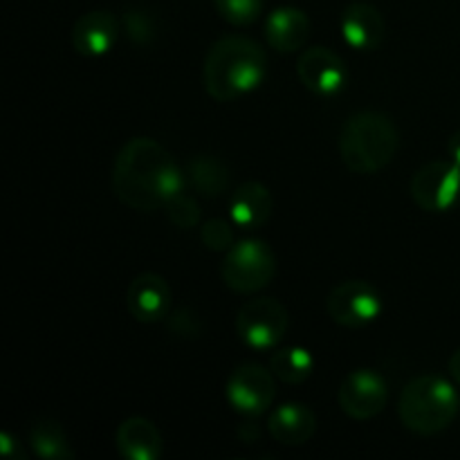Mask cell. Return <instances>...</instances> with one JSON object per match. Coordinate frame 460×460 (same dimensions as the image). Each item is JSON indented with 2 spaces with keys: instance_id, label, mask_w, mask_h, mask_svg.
<instances>
[{
  "instance_id": "obj_1",
  "label": "cell",
  "mask_w": 460,
  "mask_h": 460,
  "mask_svg": "<svg viewBox=\"0 0 460 460\" xmlns=\"http://www.w3.org/2000/svg\"><path fill=\"white\" fill-rule=\"evenodd\" d=\"M187 175L175 157L151 137H133L119 148L112 169V189L126 207L153 214L184 191Z\"/></svg>"
},
{
  "instance_id": "obj_2",
  "label": "cell",
  "mask_w": 460,
  "mask_h": 460,
  "mask_svg": "<svg viewBox=\"0 0 460 460\" xmlns=\"http://www.w3.org/2000/svg\"><path fill=\"white\" fill-rule=\"evenodd\" d=\"M268 57L256 40L247 36H223L207 52L202 79L205 90L216 102H234L263 84Z\"/></svg>"
},
{
  "instance_id": "obj_3",
  "label": "cell",
  "mask_w": 460,
  "mask_h": 460,
  "mask_svg": "<svg viewBox=\"0 0 460 460\" xmlns=\"http://www.w3.org/2000/svg\"><path fill=\"white\" fill-rule=\"evenodd\" d=\"M337 146L346 169L359 175H373L395 157L400 146V130L385 112H355L341 126Z\"/></svg>"
},
{
  "instance_id": "obj_4",
  "label": "cell",
  "mask_w": 460,
  "mask_h": 460,
  "mask_svg": "<svg viewBox=\"0 0 460 460\" xmlns=\"http://www.w3.org/2000/svg\"><path fill=\"white\" fill-rule=\"evenodd\" d=\"M460 411L456 386L443 376H420L400 395L398 413L402 425L418 436H436L454 425Z\"/></svg>"
},
{
  "instance_id": "obj_5",
  "label": "cell",
  "mask_w": 460,
  "mask_h": 460,
  "mask_svg": "<svg viewBox=\"0 0 460 460\" xmlns=\"http://www.w3.org/2000/svg\"><path fill=\"white\" fill-rule=\"evenodd\" d=\"M277 274V259L268 243L259 238H245L234 243L232 250L225 252L220 277L229 290L238 295H252L272 283Z\"/></svg>"
},
{
  "instance_id": "obj_6",
  "label": "cell",
  "mask_w": 460,
  "mask_h": 460,
  "mask_svg": "<svg viewBox=\"0 0 460 460\" xmlns=\"http://www.w3.org/2000/svg\"><path fill=\"white\" fill-rule=\"evenodd\" d=\"M288 310L272 296L245 301L236 314V332L245 346L254 350H272L288 332Z\"/></svg>"
},
{
  "instance_id": "obj_7",
  "label": "cell",
  "mask_w": 460,
  "mask_h": 460,
  "mask_svg": "<svg viewBox=\"0 0 460 460\" xmlns=\"http://www.w3.org/2000/svg\"><path fill=\"white\" fill-rule=\"evenodd\" d=\"M413 202L431 214L452 211L460 202V164L452 160L427 162L409 184Z\"/></svg>"
},
{
  "instance_id": "obj_8",
  "label": "cell",
  "mask_w": 460,
  "mask_h": 460,
  "mask_svg": "<svg viewBox=\"0 0 460 460\" xmlns=\"http://www.w3.org/2000/svg\"><path fill=\"white\" fill-rule=\"evenodd\" d=\"M340 409L353 420H371L385 411L389 402V386L373 368H358L349 373L337 391Z\"/></svg>"
},
{
  "instance_id": "obj_9",
  "label": "cell",
  "mask_w": 460,
  "mask_h": 460,
  "mask_svg": "<svg viewBox=\"0 0 460 460\" xmlns=\"http://www.w3.org/2000/svg\"><path fill=\"white\" fill-rule=\"evenodd\" d=\"M332 322L344 328H364L382 313V296L368 281H344L326 299Z\"/></svg>"
},
{
  "instance_id": "obj_10",
  "label": "cell",
  "mask_w": 460,
  "mask_h": 460,
  "mask_svg": "<svg viewBox=\"0 0 460 460\" xmlns=\"http://www.w3.org/2000/svg\"><path fill=\"white\" fill-rule=\"evenodd\" d=\"M274 373L261 364L247 362L241 364L229 376L227 402L243 416H261L268 411L274 402Z\"/></svg>"
},
{
  "instance_id": "obj_11",
  "label": "cell",
  "mask_w": 460,
  "mask_h": 460,
  "mask_svg": "<svg viewBox=\"0 0 460 460\" xmlns=\"http://www.w3.org/2000/svg\"><path fill=\"white\" fill-rule=\"evenodd\" d=\"M299 81L317 97H335L346 85V66L332 49L308 48L296 61Z\"/></svg>"
},
{
  "instance_id": "obj_12",
  "label": "cell",
  "mask_w": 460,
  "mask_h": 460,
  "mask_svg": "<svg viewBox=\"0 0 460 460\" xmlns=\"http://www.w3.org/2000/svg\"><path fill=\"white\" fill-rule=\"evenodd\" d=\"M70 39L72 48L81 57H103L115 48L117 39H119V21L115 13L106 12V9H93L75 22Z\"/></svg>"
},
{
  "instance_id": "obj_13",
  "label": "cell",
  "mask_w": 460,
  "mask_h": 460,
  "mask_svg": "<svg viewBox=\"0 0 460 460\" xmlns=\"http://www.w3.org/2000/svg\"><path fill=\"white\" fill-rule=\"evenodd\" d=\"M126 308L142 323L162 322L171 308V288L166 279L153 272L135 277L126 290Z\"/></svg>"
},
{
  "instance_id": "obj_14",
  "label": "cell",
  "mask_w": 460,
  "mask_h": 460,
  "mask_svg": "<svg viewBox=\"0 0 460 460\" xmlns=\"http://www.w3.org/2000/svg\"><path fill=\"white\" fill-rule=\"evenodd\" d=\"M386 25L380 9L368 3H350L341 13V36L359 52L377 49L385 40Z\"/></svg>"
},
{
  "instance_id": "obj_15",
  "label": "cell",
  "mask_w": 460,
  "mask_h": 460,
  "mask_svg": "<svg viewBox=\"0 0 460 460\" xmlns=\"http://www.w3.org/2000/svg\"><path fill=\"white\" fill-rule=\"evenodd\" d=\"M268 429L277 443L299 447L313 440L317 431V418L305 404L286 402L270 413Z\"/></svg>"
},
{
  "instance_id": "obj_16",
  "label": "cell",
  "mask_w": 460,
  "mask_h": 460,
  "mask_svg": "<svg viewBox=\"0 0 460 460\" xmlns=\"http://www.w3.org/2000/svg\"><path fill=\"white\" fill-rule=\"evenodd\" d=\"M272 207L274 202L270 189L252 180L234 191L232 202H229V216L238 229L250 232V229H259L268 223L272 216Z\"/></svg>"
},
{
  "instance_id": "obj_17",
  "label": "cell",
  "mask_w": 460,
  "mask_h": 460,
  "mask_svg": "<svg viewBox=\"0 0 460 460\" xmlns=\"http://www.w3.org/2000/svg\"><path fill=\"white\" fill-rule=\"evenodd\" d=\"M117 449L121 458L128 460H157L164 449L160 429L148 418H126L117 429Z\"/></svg>"
},
{
  "instance_id": "obj_18",
  "label": "cell",
  "mask_w": 460,
  "mask_h": 460,
  "mask_svg": "<svg viewBox=\"0 0 460 460\" xmlns=\"http://www.w3.org/2000/svg\"><path fill=\"white\" fill-rule=\"evenodd\" d=\"M310 36V18L296 7H277L265 21V39L277 52H296Z\"/></svg>"
},
{
  "instance_id": "obj_19",
  "label": "cell",
  "mask_w": 460,
  "mask_h": 460,
  "mask_svg": "<svg viewBox=\"0 0 460 460\" xmlns=\"http://www.w3.org/2000/svg\"><path fill=\"white\" fill-rule=\"evenodd\" d=\"M184 175L198 196L218 198L229 189V166L216 155L207 153L193 155L184 169Z\"/></svg>"
},
{
  "instance_id": "obj_20",
  "label": "cell",
  "mask_w": 460,
  "mask_h": 460,
  "mask_svg": "<svg viewBox=\"0 0 460 460\" xmlns=\"http://www.w3.org/2000/svg\"><path fill=\"white\" fill-rule=\"evenodd\" d=\"M30 445L43 460H70L75 456L66 431L52 418H39L30 427Z\"/></svg>"
},
{
  "instance_id": "obj_21",
  "label": "cell",
  "mask_w": 460,
  "mask_h": 460,
  "mask_svg": "<svg viewBox=\"0 0 460 460\" xmlns=\"http://www.w3.org/2000/svg\"><path fill=\"white\" fill-rule=\"evenodd\" d=\"M270 371L286 385H304L313 376L314 358L308 349L288 346V349L274 350L270 358Z\"/></svg>"
},
{
  "instance_id": "obj_22",
  "label": "cell",
  "mask_w": 460,
  "mask_h": 460,
  "mask_svg": "<svg viewBox=\"0 0 460 460\" xmlns=\"http://www.w3.org/2000/svg\"><path fill=\"white\" fill-rule=\"evenodd\" d=\"M124 30L128 34L130 43L139 45V48H148L157 39L155 16L144 7H130L124 13Z\"/></svg>"
},
{
  "instance_id": "obj_23",
  "label": "cell",
  "mask_w": 460,
  "mask_h": 460,
  "mask_svg": "<svg viewBox=\"0 0 460 460\" xmlns=\"http://www.w3.org/2000/svg\"><path fill=\"white\" fill-rule=\"evenodd\" d=\"M164 211L166 216H169L171 223L180 229L198 227V223H200L202 218L200 205H198L196 198L189 196L187 191L175 193V196L164 205Z\"/></svg>"
},
{
  "instance_id": "obj_24",
  "label": "cell",
  "mask_w": 460,
  "mask_h": 460,
  "mask_svg": "<svg viewBox=\"0 0 460 460\" xmlns=\"http://www.w3.org/2000/svg\"><path fill=\"white\" fill-rule=\"evenodd\" d=\"M214 4L220 18L236 27L250 25L263 12V0H214Z\"/></svg>"
},
{
  "instance_id": "obj_25",
  "label": "cell",
  "mask_w": 460,
  "mask_h": 460,
  "mask_svg": "<svg viewBox=\"0 0 460 460\" xmlns=\"http://www.w3.org/2000/svg\"><path fill=\"white\" fill-rule=\"evenodd\" d=\"M202 245L209 252H227L234 245V229L227 220H209L200 229Z\"/></svg>"
},
{
  "instance_id": "obj_26",
  "label": "cell",
  "mask_w": 460,
  "mask_h": 460,
  "mask_svg": "<svg viewBox=\"0 0 460 460\" xmlns=\"http://www.w3.org/2000/svg\"><path fill=\"white\" fill-rule=\"evenodd\" d=\"M169 331L180 340H198L202 335V322L193 310L180 308L171 314Z\"/></svg>"
},
{
  "instance_id": "obj_27",
  "label": "cell",
  "mask_w": 460,
  "mask_h": 460,
  "mask_svg": "<svg viewBox=\"0 0 460 460\" xmlns=\"http://www.w3.org/2000/svg\"><path fill=\"white\" fill-rule=\"evenodd\" d=\"M0 454L7 458H25L21 452V445L9 434H0Z\"/></svg>"
},
{
  "instance_id": "obj_28",
  "label": "cell",
  "mask_w": 460,
  "mask_h": 460,
  "mask_svg": "<svg viewBox=\"0 0 460 460\" xmlns=\"http://www.w3.org/2000/svg\"><path fill=\"white\" fill-rule=\"evenodd\" d=\"M447 155L449 160L460 164V130H456V133L447 139Z\"/></svg>"
},
{
  "instance_id": "obj_29",
  "label": "cell",
  "mask_w": 460,
  "mask_h": 460,
  "mask_svg": "<svg viewBox=\"0 0 460 460\" xmlns=\"http://www.w3.org/2000/svg\"><path fill=\"white\" fill-rule=\"evenodd\" d=\"M449 376L454 377L456 385H460V349L449 358Z\"/></svg>"
}]
</instances>
